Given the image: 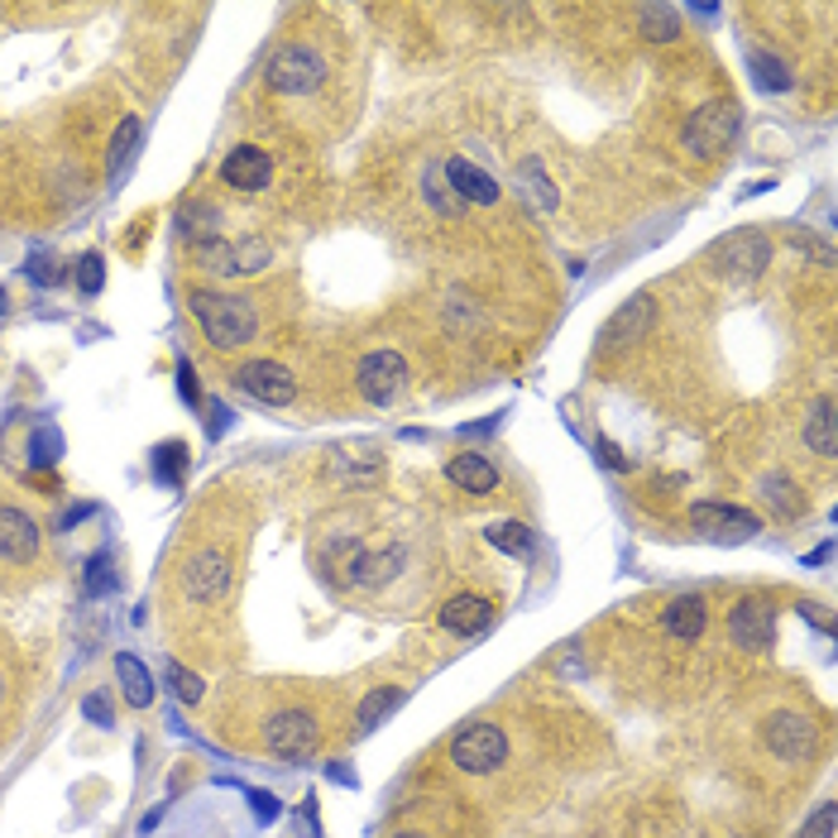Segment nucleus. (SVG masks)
<instances>
[{
	"mask_svg": "<svg viewBox=\"0 0 838 838\" xmlns=\"http://www.w3.org/2000/svg\"><path fill=\"white\" fill-rule=\"evenodd\" d=\"M709 264H715L719 279L747 283V279H757V273L771 264V240L762 231H733V235H723V240H715V249H709Z\"/></svg>",
	"mask_w": 838,
	"mask_h": 838,
	"instance_id": "obj_2",
	"label": "nucleus"
},
{
	"mask_svg": "<svg viewBox=\"0 0 838 838\" xmlns=\"http://www.w3.org/2000/svg\"><path fill=\"white\" fill-rule=\"evenodd\" d=\"M805 446L815 450V456L829 460L834 450H838V436H834V398H819L815 412H810V422H805Z\"/></svg>",
	"mask_w": 838,
	"mask_h": 838,
	"instance_id": "obj_24",
	"label": "nucleus"
},
{
	"mask_svg": "<svg viewBox=\"0 0 838 838\" xmlns=\"http://www.w3.org/2000/svg\"><path fill=\"white\" fill-rule=\"evenodd\" d=\"M235 383H240L255 403H269V408H287L297 398V379L283 365H273V359H249V365L235 374Z\"/></svg>",
	"mask_w": 838,
	"mask_h": 838,
	"instance_id": "obj_8",
	"label": "nucleus"
},
{
	"mask_svg": "<svg viewBox=\"0 0 838 838\" xmlns=\"http://www.w3.org/2000/svg\"><path fill=\"white\" fill-rule=\"evenodd\" d=\"M489 542L498 546V552H508V556H528L532 552V532L522 528V522H494Z\"/></svg>",
	"mask_w": 838,
	"mask_h": 838,
	"instance_id": "obj_29",
	"label": "nucleus"
},
{
	"mask_svg": "<svg viewBox=\"0 0 838 838\" xmlns=\"http://www.w3.org/2000/svg\"><path fill=\"white\" fill-rule=\"evenodd\" d=\"M398 838H422V834H398Z\"/></svg>",
	"mask_w": 838,
	"mask_h": 838,
	"instance_id": "obj_44",
	"label": "nucleus"
},
{
	"mask_svg": "<svg viewBox=\"0 0 838 838\" xmlns=\"http://www.w3.org/2000/svg\"><path fill=\"white\" fill-rule=\"evenodd\" d=\"M34 556H39V522L20 508H0V560L24 566Z\"/></svg>",
	"mask_w": 838,
	"mask_h": 838,
	"instance_id": "obj_13",
	"label": "nucleus"
},
{
	"mask_svg": "<svg viewBox=\"0 0 838 838\" xmlns=\"http://www.w3.org/2000/svg\"><path fill=\"white\" fill-rule=\"evenodd\" d=\"M489 623H494V604L480 594H456V599H446V609H441V628L456 633V637H474V633L489 628Z\"/></svg>",
	"mask_w": 838,
	"mask_h": 838,
	"instance_id": "obj_17",
	"label": "nucleus"
},
{
	"mask_svg": "<svg viewBox=\"0 0 838 838\" xmlns=\"http://www.w3.org/2000/svg\"><path fill=\"white\" fill-rule=\"evenodd\" d=\"M264 743L279 757H307L317 747V719L307 709H283V715H273L264 723Z\"/></svg>",
	"mask_w": 838,
	"mask_h": 838,
	"instance_id": "obj_9",
	"label": "nucleus"
},
{
	"mask_svg": "<svg viewBox=\"0 0 838 838\" xmlns=\"http://www.w3.org/2000/svg\"><path fill=\"white\" fill-rule=\"evenodd\" d=\"M398 570H403V552H398V546H389V552L359 556L355 566H350V580H355V585H383V580H393Z\"/></svg>",
	"mask_w": 838,
	"mask_h": 838,
	"instance_id": "obj_23",
	"label": "nucleus"
},
{
	"mask_svg": "<svg viewBox=\"0 0 838 838\" xmlns=\"http://www.w3.org/2000/svg\"><path fill=\"white\" fill-rule=\"evenodd\" d=\"M178 389H182L187 403H197V398H202V389H197V374H192V365H178Z\"/></svg>",
	"mask_w": 838,
	"mask_h": 838,
	"instance_id": "obj_40",
	"label": "nucleus"
},
{
	"mask_svg": "<svg viewBox=\"0 0 838 838\" xmlns=\"http://www.w3.org/2000/svg\"><path fill=\"white\" fill-rule=\"evenodd\" d=\"M29 279H34V283H58L62 269L54 264V259H34V264H29Z\"/></svg>",
	"mask_w": 838,
	"mask_h": 838,
	"instance_id": "obj_39",
	"label": "nucleus"
},
{
	"mask_svg": "<svg viewBox=\"0 0 838 838\" xmlns=\"http://www.w3.org/2000/svg\"><path fill=\"white\" fill-rule=\"evenodd\" d=\"M221 178H225V187H240V192H264L269 178H273V164H269L264 149L245 144L221 164Z\"/></svg>",
	"mask_w": 838,
	"mask_h": 838,
	"instance_id": "obj_15",
	"label": "nucleus"
},
{
	"mask_svg": "<svg viewBox=\"0 0 838 838\" xmlns=\"http://www.w3.org/2000/svg\"><path fill=\"white\" fill-rule=\"evenodd\" d=\"M450 762H456L460 771H470V777H489L508 762V737L504 729H494V723H470V729L456 733V743H450Z\"/></svg>",
	"mask_w": 838,
	"mask_h": 838,
	"instance_id": "obj_5",
	"label": "nucleus"
},
{
	"mask_svg": "<svg viewBox=\"0 0 838 838\" xmlns=\"http://www.w3.org/2000/svg\"><path fill=\"white\" fill-rule=\"evenodd\" d=\"M729 633H733L737 647H747V652H762V647H771V599L747 594L743 604L733 609Z\"/></svg>",
	"mask_w": 838,
	"mask_h": 838,
	"instance_id": "obj_12",
	"label": "nucleus"
},
{
	"mask_svg": "<svg viewBox=\"0 0 838 838\" xmlns=\"http://www.w3.org/2000/svg\"><path fill=\"white\" fill-rule=\"evenodd\" d=\"M355 383H359V393H365V403L389 408L408 383L403 355H398V350H369V355L359 359V369H355Z\"/></svg>",
	"mask_w": 838,
	"mask_h": 838,
	"instance_id": "obj_6",
	"label": "nucleus"
},
{
	"mask_svg": "<svg viewBox=\"0 0 838 838\" xmlns=\"http://www.w3.org/2000/svg\"><path fill=\"white\" fill-rule=\"evenodd\" d=\"M192 317L202 321L206 341L221 350L255 341V331H259V317L249 307V297H231V293H192Z\"/></svg>",
	"mask_w": 838,
	"mask_h": 838,
	"instance_id": "obj_1",
	"label": "nucleus"
},
{
	"mask_svg": "<svg viewBox=\"0 0 838 838\" xmlns=\"http://www.w3.org/2000/svg\"><path fill=\"white\" fill-rule=\"evenodd\" d=\"M762 489L771 494V504H777L781 512H800V498H791V494H795V484L786 480V474H771V480L762 484Z\"/></svg>",
	"mask_w": 838,
	"mask_h": 838,
	"instance_id": "obj_36",
	"label": "nucleus"
},
{
	"mask_svg": "<svg viewBox=\"0 0 838 838\" xmlns=\"http://www.w3.org/2000/svg\"><path fill=\"white\" fill-rule=\"evenodd\" d=\"M767 747L781 762H800V757H810V747H815V729H810V719H800V715H777L767 723Z\"/></svg>",
	"mask_w": 838,
	"mask_h": 838,
	"instance_id": "obj_16",
	"label": "nucleus"
},
{
	"mask_svg": "<svg viewBox=\"0 0 838 838\" xmlns=\"http://www.w3.org/2000/svg\"><path fill=\"white\" fill-rule=\"evenodd\" d=\"M264 78H269L273 92H283V96H307L327 82V62L311 54L307 44H283L269 54Z\"/></svg>",
	"mask_w": 838,
	"mask_h": 838,
	"instance_id": "obj_3",
	"label": "nucleus"
},
{
	"mask_svg": "<svg viewBox=\"0 0 838 838\" xmlns=\"http://www.w3.org/2000/svg\"><path fill=\"white\" fill-rule=\"evenodd\" d=\"M398 705H403V691H398V685H379V691L365 695V705H359V729H379Z\"/></svg>",
	"mask_w": 838,
	"mask_h": 838,
	"instance_id": "obj_25",
	"label": "nucleus"
},
{
	"mask_svg": "<svg viewBox=\"0 0 838 838\" xmlns=\"http://www.w3.org/2000/svg\"><path fill=\"white\" fill-rule=\"evenodd\" d=\"M140 140H144V125L134 120V116H125V120L116 125V140H110V158H106L110 178H120V173L134 164V154H140Z\"/></svg>",
	"mask_w": 838,
	"mask_h": 838,
	"instance_id": "obj_22",
	"label": "nucleus"
},
{
	"mask_svg": "<svg viewBox=\"0 0 838 838\" xmlns=\"http://www.w3.org/2000/svg\"><path fill=\"white\" fill-rule=\"evenodd\" d=\"M168 685H173V695H178L182 699V705H197V699H202V681H197V675L192 671H187V666H178V661H168Z\"/></svg>",
	"mask_w": 838,
	"mask_h": 838,
	"instance_id": "obj_33",
	"label": "nucleus"
},
{
	"mask_svg": "<svg viewBox=\"0 0 838 838\" xmlns=\"http://www.w3.org/2000/svg\"><path fill=\"white\" fill-rule=\"evenodd\" d=\"M518 178H522V187H528V197L542 211H556V187H552V178H546V168L536 164V158H522L518 164Z\"/></svg>",
	"mask_w": 838,
	"mask_h": 838,
	"instance_id": "obj_26",
	"label": "nucleus"
},
{
	"mask_svg": "<svg viewBox=\"0 0 838 838\" xmlns=\"http://www.w3.org/2000/svg\"><path fill=\"white\" fill-rule=\"evenodd\" d=\"M182 465H187V450L178 441H168V446H158L154 450V474L164 484H178L182 480Z\"/></svg>",
	"mask_w": 838,
	"mask_h": 838,
	"instance_id": "obj_31",
	"label": "nucleus"
},
{
	"mask_svg": "<svg viewBox=\"0 0 838 838\" xmlns=\"http://www.w3.org/2000/svg\"><path fill=\"white\" fill-rule=\"evenodd\" d=\"M231 580H235V566L221 546H202V552H192L182 566V590L192 594L197 604H216V599H225Z\"/></svg>",
	"mask_w": 838,
	"mask_h": 838,
	"instance_id": "obj_7",
	"label": "nucleus"
},
{
	"mask_svg": "<svg viewBox=\"0 0 838 838\" xmlns=\"http://www.w3.org/2000/svg\"><path fill=\"white\" fill-rule=\"evenodd\" d=\"M691 522L709 536H723V542H747L757 532V518L747 508H733V504H695L691 508Z\"/></svg>",
	"mask_w": 838,
	"mask_h": 838,
	"instance_id": "obj_11",
	"label": "nucleus"
},
{
	"mask_svg": "<svg viewBox=\"0 0 838 838\" xmlns=\"http://www.w3.org/2000/svg\"><path fill=\"white\" fill-rule=\"evenodd\" d=\"M737 120H743L737 102H723V96H719V102H705L691 116V125H685V149H691L695 158H715L719 149L733 144Z\"/></svg>",
	"mask_w": 838,
	"mask_h": 838,
	"instance_id": "obj_4",
	"label": "nucleus"
},
{
	"mask_svg": "<svg viewBox=\"0 0 838 838\" xmlns=\"http://www.w3.org/2000/svg\"><path fill=\"white\" fill-rule=\"evenodd\" d=\"M652 321H657V303H652L647 293H637V297H628V303L614 311V321L604 327V341L618 345V350H623V345H637L647 331H652Z\"/></svg>",
	"mask_w": 838,
	"mask_h": 838,
	"instance_id": "obj_14",
	"label": "nucleus"
},
{
	"mask_svg": "<svg viewBox=\"0 0 838 838\" xmlns=\"http://www.w3.org/2000/svg\"><path fill=\"white\" fill-rule=\"evenodd\" d=\"M116 675H120V691H125V705H130V709H149V705H154V675L144 671L140 657L120 652L116 657Z\"/></svg>",
	"mask_w": 838,
	"mask_h": 838,
	"instance_id": "obj_19",
	"label": "nucleus"
},
{
	"mask_svg": "<svg viewBox=\"0 0 838 838\" xmlns=\"http://www.w3.org/2000/svg\"><path fill=\"white\" fill-rule=\"evenodd\" d=\"M642 34L657 44H671L675 34H681V15H675L671 5H647L642 10Z\"/></svg>",
	"mask_w": 838,
	"mask_h": 838,
	"instance_id": "obj_27",
	"label": "nucleus"
},
{
	"mask_svg": "<svg viewBox=\"0 0 838 838\" xmlns=\"http://www.w3.org/2000/svg\"><path fill=\"white\" fill-rule=\"evenodd\" d=\"M441 173H446L450 192H456L460 202H474V206H494V202H498V182L489 178V173L474 168L470 158H450Z\"/></svg>",
	"mask_w": 838,
	"mask_h": 838,
	"instance_id": "obj_18",
	"label": "nucleus"
},
{
	"mask_svg": "<svg viewBox=\"0 0 838 838\" xmlns=\"http://www.w3.org/2000/svg\"><path fill=\"white\" fill-rule=\"evenodd\" d=\"M422 192H427V202L441 211V216H460V211H465V202L450 192V182H446L441 168H427V187H422Z\"/></svg>",
	"mask_w": 838,
	"mask_h": 838,
	"instance_id": "obj_28",
	"label": "nucleus"
},
{
	"mask_svg": "<svg viewBox=\"0 0 838 838\" xmlns=\"http://www.w3.org/2000/svg\"><path fill=\"white\" fill-rule=\"evenodd\" d=\"M102 283H106L102 255H82V264H78V287H82V293H102Z\"/></svg>",
	"mask_w": 838,
	"mask_h": 838,
	"instance_id": "obj_35",
	"label": "nucleus"
},
{
	"mask_svg": "<svg viewBox=\"0 0 838 838\" xmlns=\"http://www.w3.org/2000/svg\"><path fill=\"white\" fill-rule=\"evenodd\" d=\"M446 474H450V484H460L465 494H489L494 484H498V470H494L484 456H470V450H465V456L450 460Z\"/></svg>",
	"mask_w": 838,
	"mask_h": 838,
	"instance_id": "obj_20",
	"label": "nucleus"
},
{
	"mask_svg": "<svg viewBox=\"0 0 838 838\" xmlns=\"http://www.w3.org/2000/svg\"><path fill=\"white\" fill-rule=\"evenodd\" d=\"M753 72H757V82L767 86V92H786V86H791V68H786L781 58H771V54H757Z\"/></svg>",
	"mask_w": 838,
	"mask_h": 838,
	"instance_id": "obj_30",
	"label": "nucleus"
},
{
	"mask_svg": "<svg viewBox=\"0 0 838 838\" xmlns=\"http://www.w3.org/2000/svg\"><path fill=\"white\" fill-rule=\"evenodd\" d=\"M58 456H62L58 427H39V432H34V465H58Z\"/></svg>",
	"mask_w": 838,
	"mask_h": 838,
	"instance_id": "obj_34",
	"label": "nucleus"
},
{
	"mask_svg": "<svg viewBox=\"0 0 838 838\" xmlns=\"http://www.w3.org/2000/svg\"><path fill=\"white\" fill-rule=\"evenodd\" d=\"M82 715L96 723V729H110L116 723V715H110V705H106V695H86L82 699Z\"/></svg>",
	"mask_w": 838,
	"mask_h": 838,
	"instance_id": "obj_37",
	"label": "nucleus"
},
{
	"mask_svg": "<svg viewBox=\"0 0 838 838\" xmlns=\"http://www.w3.org/2000/svg\"><path fill=\"white\" fill-rule=\"evenodd\" d=\"M225 417H231V412H225L221 403H211V436H221V432H225Z\"/></svg>",
	"mask_w": 838,
	"mask_h": 838,
	"instance_id": "obj_43",
	"label": "nucleus"
},
{
	"mask_svg": "<svg viewBox=\"0 0 838 838\" xmlns=\"http://www.w3.org/2000/svg\"><path fill=\"white\" fill-rule=\"evenodd\" d=\"M800 838H834V805H819L815 819L800 829Z\"/></svg>",
	"mask_w": 838,
	"mask_h": 838,
	"instance_id": "obj_38",
	"label": "nucleus"
},
{
	"mask_svg": "<svg viewBox=\"0 0 838 838\" xmlns=\"http://www.w3.org/2000/svg\"><path fill=\"white\" fill-rule=\"evenodd\" d=\"M116 590V560L106 552L92 556V566H86V594H110Z\"/></svg>",
	"mask_w": 838,
	"mask_h": 838,
	"instance_id": "obj_32",
	"label": "nucleus"
},
{
	"mask_svg": "<svg viewBox=\"0 0 838 838\" xmlns=\"http://www.w3.org/2000/svg\"><path fill=\"white\" fill-rule=\"evenodd\" d=\"M705 599H699V594H685V599H675V604L666 609V618H661V623H666V633L675 637V642H695V637L699 633H705Z\"/></svg>",
	"mask_w": 838,
	"mask_h": 838,
	"instance_id": "obj_21",
	"label": "nucleus"
},
{
	"mask_svg": "<svg viewBox=\"0 0 838 838\" xmlns=\"http://www.w3.org/2000/svg\"><path fill=\"white\" fill-rule=\"evenodd\" d=\"M249 800H255V815H259V819H273V815H279V800H273V795H264V791H255V795H249Z\"/></svg>",
	"mask_w": 838,
	"mask_h": 838,
	"instance_id": "obj_41",
	"label": "nucleus"
},
{
	"mask_svg": "<svg viewBox=\"0 0 838 838\" xmlns=\"http://www.w3.org/2000/svg\"><path fill=\"white\" fill-rule=\"evenodd\" d=\"M269 259H273V249L264 240H235V245L206 240L202 245V264L216 269V273H255V269H264Z\"/></svg>",
	"mask_w": 838,
	"mask_h": 838,
	"instance_id": "obj_10",
	"label": "nucleus"
},
{
	"mask_svg": "<svg viewBox=\"0 0 838 838\" xmlns=\"http://www.w3.org/2000/svg\"><path fill=\"white\" fill-rule=\"evenodd\" d=\"M599 460H604V465H614V470H623V465H628V460H623V456H618V450L609 446V441H599Z\"/></svg>",
	"mask_w": 838,
	"mask_h": 838,
	"instance_id": "obj_42",
	"label": "nucleus"
}]
</instances>
